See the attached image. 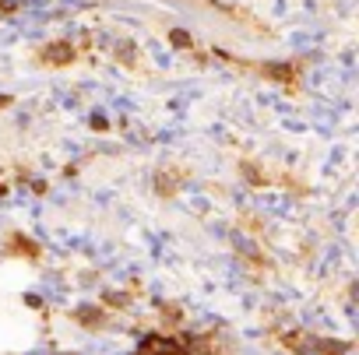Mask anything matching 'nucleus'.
<instances>
[{
  "instance_id": "8",
  "label": "nucleus",
  "mask_w": 359,
  "mask_h": 355,
  "mask_svg": "<svg viewBox=\"0 0 359 355\" xmlns=\"http://www.w3.org/2000/svg\"><path fill=\"white\" fill-rule=\"evenodd\" d=\"M106 299H109V302H113V306H123V302H127V295H120V292H109V295H106Z\"/></svg>"
},
{
  "instance_id": "7",
  "label": "nucleus",
  "mask_w": 359,
  "mask_h": 355,
  "mask_svg": "<svg viewBox=\"0 0 359 355\" xmlns=\"http://www.w3.org/2000/svg\"><path fill=\"white\" fill-rule=\"evenodd\" d=\"M18 8V0H0V18H4V15H11Z\"/></svg>"
},
{
  "instance_id": "10",
  "label": "nucleus",
  "mask_w": 359,
  "mask_h": 355,
  "mask_svg": "<svg viewBox=\"0 0 359 355\" xmlns=\"http://www.w3.org/2000/svg\"><path fill=\"white\" fill-rule=\"evenodd\" d=\"M8 102H11V99H8V95H0V109H4V106H8Z\"/></svg>"
},
{
  "instance_id": "5",
  "label": "nucleus",
  "mask_w": 359,
  "mask_h": 355,
  "mask_svg": "<svg viewBox=\"0 0 359 355\" xmlns=\"http://www.w3.org/2000/svg\"><path fill=\"white\" fill-rule=\"evenodd\" d=\"M162 194H172L176 187H180V180H172V172H158V183H155Z\"/></svg>"
},
{
  "instance_id": "1",
  "label": "nucleus",
  "mask_w": 359,
  "mask_h": 355,
  "mask_svg": "<svg viewBox=\"0 0 359 355\" xmlns=\"http://www.w3.org/2000/svg\"><path fill=\"white\" fill-rule=\"evenodd\" d=\"M184 348H187V344H180V341H172V337H158V334H151V337L141 341L137 355H180Z\"/></svg>"
},
{
  "instance_id": "3",
  "label": "nucleus",
  "mask_w": 359,
  "mask_h": 355,
  "mask_svg": "<svg viewBox=\"0 0 359 355\" xmlns=\"http://www.w3.org/2000/svg\"><path fill=\"white\" fill-rule=\"evenodd\" d=\"M74 316H78L85 327H99V316H102V313H99L95 306H78V313H74Z\"/></svg>"
},
{
  "instance_id": "2",
  "label": "nucleus",
  "mask_w": 359,
  "mask_h": 355,
  "mask_svg": "<svg viewBox=\"0 0 359 355\" xmlns=\"http://www.w3.org/2000/svg\"><path fill=\"white\" fill-rule=\"evenodd\" d=\"M43 60H50V64L64 67V64H71V60H74V46H71V43H50V46L43 50Z\"/></svg>"
},
{
  "instance_id": "9",
  "label": "nucleus",
  "mask_w": 359,
  "mask_h": 355,
  "mask_svg": "<svg viewBox=\"0 0 359 355\" xmlns=\"http://www.w3.org/2000/svg\"><path fill=\"white\" fill-rule=\"evenodd\" d=\"M92 130H106V120L102 116H92Z\"/></svg>"
},
{
  "instance_id": "4",
  "label": "nucleus",
  "mask_w": 359,
  "mask_h": 355,
  "mask_svg": "<svg viewBox=\"0 0 359 355\" xmlns=\"http://www.w3.org/2000/svg\"><path fill=\"white\" fill-rule=\"evenodd\" d=\"M169 43H172L176 50H191L194 39H191V32H184V29H172V32H169Z\"/></svg>"
},
{
  "instance_id": "6",
  "label": "nucleus",
  "mask_w": 359,
  "mask_h": 355,
  "mask_svg": "<svg viewBox=\"0 0 359 355\" xmlns=\"http://www.w3.org/2000/svg\"><path fill=\"white\" fill-rule=\"evenodd\" d=\"M268 78H278V81H289L292 78V67H264Z\"/></svg>"
}]
</instances>
